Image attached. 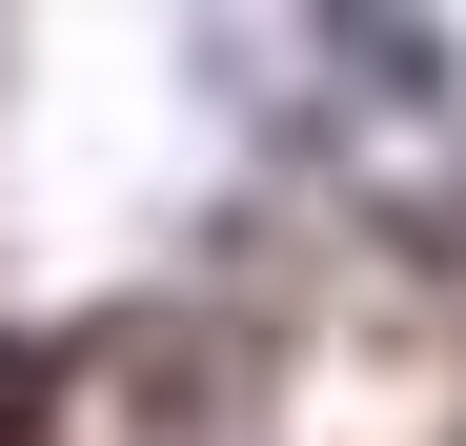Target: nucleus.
<instances>
[{"instance_id": "1", "label": "nucleus", "mask_w": 466, "mask_h": 446, "mask_svg": "<svg viewBox=\"0 0 466 446\" xmlns=\"http://www.w3.org/2000/svg\"><path fill=\"white\" fill-rule=\"evenodd\" d=\"M21 406H41V386H21V345H0V426H21Z\"/></svg>"}]
</instances>
